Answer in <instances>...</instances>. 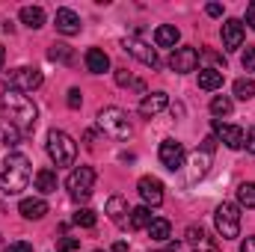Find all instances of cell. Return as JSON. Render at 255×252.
Here are the masks:
<instances>
[{
	"label": "cell",
	"mask_w": 255,
	"mask_h": 252,
	"mask_svg": "<svg viewBox=\"0 0 255 252\" xmlns=\"http://www.w3.org/2000/svg\"><path fill=\"white\" fill-rule=\"evenodd\" d=\"M0 113H3L6 125L18 127L21 133L33 130V127H36V119H39L36 104H33L24 92H15V89H6V92L0 95Z\"/></svg>",
	"instance_id": "obj_1"
},
{
	"label": "cell",
	"mask_w": 255,
	"mask_h": 252,
	"mask_svg": "<svg viewBox=\"0 0 255 252\" xmlns=\"http://www.w3.org/2000/svg\"><path fill=\"white\" fill-rule=\"evenodd\" d=\"M30 178H33V166H30V160L24 157V154H9L6 160H3V169H0V190L6 193V196H18L21 190H27L30 184Z\"/></svg>",
	"instance_id": "obj_2"
},
{
	"label": "cell",
	"mask_w": 255,
	"mask_h": 252,
	"mask_svg": "<svg viewBox=\"0 0 255 252\" xmlns=\"http://www.w3.org/2000/svg\"><path fill=\"white\" fill-rule=\"evenodd\" d=\"M48 154L57 166H74L77 160V142L65 133V130H51L48 133Z\"/></svg>",
	"instance_id": "obj_3"
},
{
	"label": "cell",
	"mask_w": 255,
	"mask_h": 252,
	"mask_svg": "<svg viewBox=\"0 0 255 252\" xmlns=\"http://www.w3.org/2000/svg\"><path fill=\"white\" fill-rule=\"evenodd\" d=\"M98 127L113 136V139H128L130 136V119L122 107H101L98 110Z\"/></svg>",
	"instance_id": "obj_4"
},
{
	"label": "cell",
	"mask_w": 255,
	"mask_h": 252,
	"mask_svg": "<svg viewBox=\"0 0 255 252\" xmlns=\"http://www.w3.org/2000/svg\"><path fill=\"white\" fill-rule=\"evenodd\" d=\"M214 226H217V232H220L223 241L238 238V235H241V211H238V205L223 202V205L214 211Z\"/></svg>",
	"instance_id": "obj_5"
},
{
	"label": "cell",
	"mask_w": 255,
	"mask_h": 252,
	"mask_svg": "<svg viewBox=\"0 0 255 252\" xmlns=\"http://www.w3.org/2000/svg\"><path fill=\"white\" fill-rule=\"evenodd\" d=\"M65 187H68V196L83 202L92 196V187H95V169L92 166H77L68 178H65Z\"/></svg>",
	"instance_id": "obj_6"
},
{
	"label": "cell",
	"mask_w": 255,
	"mask_h": 252,
	"mask_svg": "<svg viewBox=\"0 0 255 252\" xmlns=\"http://www.w3.org/2000/svg\"><path fill=\"white\" fill-rule=\"evenodd\" d=\"M42 83H45V74L39 68H30V65H21V68H15V71L6 74V86L15 89V92H33Z\"/></svg>",
	"instance_id": "obj_7"
},
{
	"label": "cell",
	"mask_w": 255,
	"mask_h": 252,
	"mask_svg": "<svg viewBox=\"0 0 255 252\" xmlns=\"http://www.w3.org/2000/svg\"><path fill=\"white\" fill-rule=\"evenodd\" d=\"M157 157H160V163H163L169 172H178V169L184 166L187 151H184V145H181L178 139H163L160 148H157Z\"/></svg>",
	"instance_id": "obj_8"
},
{
	"label": "cell",
	"mask_w": 255,
	"mask_h": 252,
	"mask_svg": "<svg viewBox=\"0 0 255 252\" xmlns=\"http://www.w3.org/2000/svg\"><path fill=\"white\" fill-rule=\"evenodd\" d=\"M122 48H125L130 57H136L142 65H151V68H157V65H160V60H157V51H154L151 45H145L142 39H136V36L125 39V42H122Z\"/></svg>",
	"instance_id": "obj_9"
},
{
	"label": "cell",
	"mask_w": 255,
	"mask_h": 252,
	"mask_svg": "<svg viewBox=\"0 0 255 252\" xmlns=\"http://www.w3.org/2000/svg\"><path fill=\"white\" fill-rule=\"evenodd\" d=\"M196 65H199V51L196 48H175L172 57H169V68L175 74H190V71H196Z\"/></svg>",
	"instance_id": "obj_10"
},
{
	"label": "cell",
	"mask_w": 255,
	"mask_h": 252,
	"mask_svg": "<svg viewBox=\"0 0 255 252\" xmlns=\"http://www.w3.org/2000/svg\"><path fill=\"white\" fill-rule=\"evenodd\" d=\"M139 196H142V202H145V208L151 205V208H157L160 202H163V184H160V178H154V175H142L139 178Z\"/></svg>",
	"instance_id": "obj_11"
},
{
	"label": "cell",
	"mask_w": 255,
	"mask_h": 252,
	"mask_svg": "<svg viewBox=\"0 0 255 252\" xmlns=\"http://www.w3.org/2000/svg\"><path fill=\"white\" fill-rule=\"evenodd\" d=\"M214 133L229 145V148H244V142H247V133H244V127H238V125H223L220 119H214Z\"/></svg>",
	"instance_id": "obj_12"
},
{
	"label": "cell",
	"mask_w": 255,
	"mask_h": 252,
	"mask_svg": "<svg viewBox=\"0 0 255 252\" xmlns=\"http://www.w3.org/2000/svg\"><path fill=\"white\" fill-rule=\"evenodd\" d=\"M244 36H247V30H244V24L238 18H229L223 24V48L226 51H238L244 45Z\"/></svg>",
	"instance_id": "obj_13"
},
{
	"label": "cell",
	"mask_w": 255,
	"mask_h": 252,
	"mask_svg": "<svg viewBox=\"0 0 255 252\" xmlns=\"http://www.w3.org/2000/svg\"><path fill=\"white\" fill-rule=\"evenodd\" d=\"M166 107H169V95H166V92H151V95H145V98L139 101V116L154 119V116L163 113Z\"/></svg>",
	"instance_id": "obj_14"
},
{
	"label": "cell",
	"mask_w": 255,
	"mask_h": 252,
	"mask_svg": "<svg viewBox=\"0 0 255 252\" xmlns=\"http://www.w3.org/2000/svg\"><path fill=\"white\" fill-rule=\"evenodd\" d=\"M54 27H57V33H63V36H77V33H80V15H77L74 9H57Z\"/></svg>",
	"instance_id": "obj_15"
},
{
	"label": "cell",
	"mask_w": 255,
	"mask_h": 252,
	"mask_svg": "<svg viewBox=\"0 0 255 252\" xmlns=\"http://www.w3.org/2000/svg\"><path fill=\"white\" fill-rule=\"evenodd\" d=\"M184 241H187V247H193L196 252H217L214 241L208 238V232H205L202 226H190V229L184 232Z\"/></svg>",
	"instance_id": "obj_16"
},
{
	"label": "cell",
	"mask_w": 255,
	"mask_h": 252,
	"mask_svg": "<svg viewBox=\"0 0 255 252\" xmlns=\"http://www.w3.org/2000/svg\"><path fill=\"white\" fill-rule=\"evenodd\" d=\"M18 211H21L24 220H42L48 214V202L45 199H21Z\"/></svg>",
	"instance_id": "obj_17"
},
{
	"label": "cell",
	"mask_w": 255,
	"mask_h": 252,
	"mask_svg": "<svg viewBox=\"0 0 255 252\" xmlns=\"http://www.w3.org/2000/svg\"><path fill=\"white\" fill-rule=\"evenodd\" d=\"M178 39H181V33H178V27H172V24H160V27L154 30V45H157V48H175Z\"/></svg>",
	"instance_id": "obj_18"
},
{
	"label": "cell",
	"mask_w": 255,
	"mask_h": 252,
	"mask_svg": "<svg viewBox=\"0 0 255 252\" xmlns=\"http://www.w3.org/2000/svg\"><path fill=\"white\" fill-rule=\"evenodd\" d=\"M83 60H86V68H89L92 74H104V71L110 68V57H107L101 48H89Z\"/></svg>",
	"instance_id": "obj_19"
},
{
	"label": "cell",
	"mask_w": 255,
	"mask_h": 252,
	"mask_svg": "<svg viewBox=\"0 0 255 252\" xmlns=\"http://www.w3.org/2000/svg\"><path fill=\"white\" fill-rule=\"evenodd\" d=\"M199 86L208 89V92L220 89L223 86V71L220 68H199Z\"/></svg>",
	"instance_id": "obj_20"
},
{
	"label": "cell",
	"mask_w": 255,
	"mask_h": 252,
	"mask_svg": "<svg viewBox=\"0 0 255 252\" xmlns=\"http://www.w3.org/2000/svg\"><path fill=\"white\" fill-rule=\"evenodd\" d=\"M21 21L30 30H39V27H45V9L42 6H24L21 9Z\"/></svg>",
	"instance_id": "obj_21"
},
{
	"label": "cell",
	"mask_w": 255,
	"mask_h": 252,
	"mask_svg": "<svg viewBox=\"0 0 255 252\" xmlns=\"http://www.w3.org/2000/svg\"><path fill=\"white\" fill-rule=\"evenodd\" d=\"M125 214H128V202L122 196H110V199H107V217H110L113 223H122Z\"/></svg>",
	"instance_id": "obj_22"
},
{
	"label": "cell",
	"mask_w": 255,
	"mask_h": 252,
	"mask_svg": "<svg viewBox=\"0 0 255 252\" xmlns=\"http://www.w3.org/2000/svg\"><path fill=\"white\" fill-rule=\"evenodd\" d=\"M36 190L39 193H54L57 190V172H51V169H39L36 172Z\"/></svg>",
	"instance_id": "obj_23"
},
{
	"label": "cell",
	"mask_w": 255,
	"mask_h": 252,
	"mask_svg": "<svg viewBox=\"0 0 255 252\" xmlns=\"http://www.w3.org/2000/svg\"><path fill=\"white\" fill-rule=\"evenodd\" d=\"M169 232H172V226H169V220H163V217L151 220V226H148V238H151V241H169Z\"/></svg>",
	"instance_id": "obj_24"
},
{
	"label": "cell",
	"mask_w": 255,
	"mask_h": 252,
	"mask_svg": "<svg viewBox=\"0 0 255 252\" xmlns=\"http://www.w3.org/2000/svg\"><path fill=\"white\" fill-rule=\"evenodd\" d=\"M151 220H154V217H151V211H148L145 205L130 211V229H148V226H151Z\"/></svg>",
	"instance_id": "obj_25"
},
{
	"label": "cell",
	"mask_w": 255,
	"mask_h": 252,
	"mask_svg": "<svg viewBox=\"0 0 255 252\" xmlns=\"http://www.w3.org/2000/svg\"><path fill=\"white\" fill-rule=\"evenodd\" d=\"M208 166H211V151H196L193 154V178H202L205 172H208Z\"/></svg>",
	"instance_id": "obj_26"
},
{
	"label": "cell",
	"mask_w": 255,
	"mask_h": 252,
	"mask_svg": "<svg viewBox=\"0 0 255 252\" xmlns=\"http://www.w3.org/2000/svg\"><path fill=\"white\" fill-rule=\"evenodd\" d=\"M238 202L241 208H255V181H244L238 187Z\"/></svg>",
	"instance_id": "obj_27"
},
{
	"label": "cell",
	"mask_w": 255,
	"mask_h": 252,
	"mask_svg": "<svg viewBox=\"0 0 255 252\" xmlns=\"http://www.w3.org/2000/svg\"><path fill=\"white\" fill-rule=\"evenodd\" d=\"M232 107H235V104H232L229 95H214V98H211V113H214V116H229Z\"/></svg>",
	"instance_id": "obj_28"
},
{
	"label": "cell",
	"mask_w": 255,
	"mask_h": 252,
	"mask_svg": "<svg viewBox=\"0 0 255 252\" xmlns=\"http://www.w3.org/2000/svg\"><path fill=\"white\" fill-rule=\"evenodd\" d=\"M255 95V83L250 77H241V80H235V98H241V101H250Z\"/></svg>",
	"instance_id": "obj_29"
},
{
	"label": "cell",
	"mask_w": 255,
	"mask_h": 252,
	"mask_svg": "<svg viewBox=\"0 0 255 252\" xmlns=\"http://www.w3.org/2000/svg\"><path fill=\"white\" fill-rule=\"evenodd\" d=\"M48 57H51V60H54V63H71V48H68V45H60V42H54V45H51V51H48Z\"/></svg>",
	"instance_id": "obj_30"
},
{
	"label": "cell",
	"mask_w": 255,
	"mask_h": 252,
	"mask_svg": "<svg viewBox=\"0 0 255 252\" xmlns=\"http://www.w3.org/2000/svg\"><path fill=\"white\" fill-rule=\"evenodd\" d=\"M74 226H80V229H95V211H89V208L77 211V214H74Z\"/></svg>",
	"instance_id": "obj_31"
},
{
	"label": "cell",
	"mask_w": 255,
	"mask_h": 252,
	"mask_svg": "<svg viewBox=\"0 0 255 252\" xmlns=\"http://www.w3.org/2000/svg\"><path fill=\"white\" fill-rule=\"evenodd\" d=\"M57 250L60 252H74V250H80V241H77V238H60Z\"/></svg>",
	"instance_id": "obj_32"
},
{
	"label": "cell",
	"mask_w": 255,
	"mask_h": 252,
	"mask_svg": "<svg viewBox=\"0 0 255 252\" xmlns=\"http://www.w3.org/2000/svg\"><path fill=\"white\" fill-rule=\"evenodd\" d=\"M65 104H68L71 110H77V107L83 104V95H80V89H68V98H65Z\"/></svg>",
	"instance_id": "obj_33"
},
{
	"label": "cell",
	"mask_w": 255,
	"mask_h": 252,
	"mask_svg": "<svg viewBox=\"0 0 255 252\" xmlns=\"http://www.w3.org/2000/svg\"><path fill=\"white\" fill-rule=\"evenodd\" d=\"M241 63H244V68H247V71H255V48H247V51H244Z\"/></svg>",
	"instance_id": "obj_34"
},
{
	"label": "cell",
	"mask_w": 255,
	"mask_h": 252,
	"mask_svg": "<svg viewBox=\"0 0 255 252\" xmlns=\"http://www.w3.org/2000/svg\"><path fill=\"white\" fill-rule=\"evenodd\" d=\"M3 133H6V145H18V133H21L18 127L6 125V130H3Z\"/></svg>",
	"instance_id": "obj_35"
},
{
	"label": "cell",
	"mask_w": 255,
	"mask_h": 252,
	"mask_svg": "<svg viewBox=\"0 0 255 252\" xmlns=\"http://www.w3.org/2000/svg\"><path fill=\"white\" fill-rule=\"evenodd\" d=\"M6 252H33V247L27 244V241H15V244H9Z\"/></svg>",
	"instance_id": "obj_36"
},
{
	"label": "cell",
	"mask_w": 255,
	"mask_h": 252,
	"mask_svg": "<svg viewBox=\"0 0 255 252\" xmlns=\"http://www.w3.org/2000/svg\"><path fill=\"white\" fill-rule=\"evenodd\" d=\"M116 83H119V86L133 83V77H130V71H128V68H119V71H116Z\"/></svg>",
	"instance_id": "obj_37"
},
{
	"label": "cell",
	"mask_w": 255,
	"mask_h": 252,
	"mask_svg": "<svg viewBox=\"0 0 255 252\" xmlns=\"http://www.w3.org/2000/svg\"><path fill=\"white\" fill-rule=\"evenodd\" d=\"M244 145H247V151H250V154H255V127H250V133H247V142H244Z\"/></svg>",
	"instance_id": "obj_38"
},
{
	"label": "cell",
	"mask_w": 255,
	"mask_h": 252,
	"mask_svg": "<svg viewBox=\"0 0 255 252\" xmlns=\"http://www.w3.org/2000/svg\"><path fill=\"white\" fill-rule=\"evenodd\" d=\"M205 12H208L211 18H220V15H223V6H220V3H208V9H205Z\"/></svg>",
	"instance_id": "obj_39"
},
{
	"label": "cell",
	"mask_w": 255,
	"mask_h": 252,
	"mask_svg": "<svg viewBox=\"0 0 255 252\" xmlns=\"http://www.w3.org/2000/svg\"><path fill=\"white\" fill-rule=\"evenodd\" d=\"M247 24H250V27L255 30V0L250 3V6H247Z\"/></svg>",
	"instance_id": "obj_40"
},
{
	"label": "cell",
	"mask_w": 255,
	"mask_h": 252,
	"mask_svg": "<svg viewBox=\"0 0 255 252\" xmlns=\"http://www.w3.org/2000/svg\"><path fill=\"white\" fill-rule=\"evenodd\" d=\"M241 252H255V238H247V241L241 244Z\"/></svg>",
	"instance_id": "obj_41"
},
{
	"label": "cell",
	"mask_w": 255,
	"mask_h": 252,
	"mask_svg": "<svg viewBox=\"0 0 255 252\" xmlns=\"http://www.w3.org/2000/svg\"><path fill=\"white\" fill-rule=\"evenodd\" d=\"M113 252H128V244H125V241H119V244L113 247Z\"/></svg>",
	"instance_id": "obj_42"
},
{
	"label": "cell",
	"mask_w": 255,
	"mask_h": 252,
	"mask_svg": "<svg viewBox=\"0 0 255 252\" xmlns=\"http://www.w3.org/2000/svg\"><path fill=\"white\" fill-rule=\"evenodd\" d=\"M3 60H6V48L0 45V65H3Z\"/></svg>",
	"instance_id": "obj_43"
},
{
	"label": "cell",
	"mask_w": 255,
	"mask_h": 252,
	"mask_svg": "<svg viewBox=\"0 0 255 252\" xmlns=\"http://www.w3.org/2000/svg\"><path fill=\"white\" fill-rule=\"evenodd\" d=\"M157 252H178V247H169V250H157Z\"/></svg>",
	"instance_id": "obj_44"
},
{
	"label": "cell",
	"mask_w": 255,
	"mask_h": 252,
	"mask_svg": "<svg viewBox=\"0 0 255 252\" xmlns=\"http://www.w3.org/2000/svg\"><path fill=\"white\" fill-rule=\"evenodd\" d=\"M95 252H104V250H95Z\"/></svg>",
	"instance_id": "obj_45"
}]
</instances>
